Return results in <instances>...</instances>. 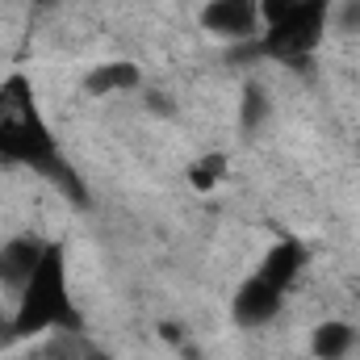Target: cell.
I'll return each mask as SVG.
<instances>
[{"mask_svg":"<svg viewBox=\"0 0 360 360\" xmlns=\"http://www.w3.org/2000/svg\"><path fill=\"white\" fill-rule=\"evenodd\" d=\"M335 4L331 0H260V46L272 59L302 63L319 51Z\"/></svg>","mask_w":360,"mask_h":360,"instance_id":"3957f363","label":"cell"},{"mask_svg":"<svg viewBox=\"0 0 360 360\" xmlns=\"http://www.w3.org/2000/svg\"><path fill=\"white\" fill-rule=\"evenodd\" d=\"M46 239H38V235H13V239H4L0 243V289H8V293H17L25 281H30V272L38 269V260L46 256Z\"/></svg>","mask_w":360,"mask_h":360,"instance_id":"5b68a950","label":"cell"},{"mask_svg":"<svg viewBox=\"0 0 360 360\" xmlns=\"http://www.w3.org/2000/svg\"><path fill=\"white\" fill-rule=\"evenodd\" d=\"M134 89H143V72L130 59L101 63V68H92L84 76V92L89 96H117V92H134Z\"/></svg>","mask_w":360,"mask_h":360,"instance_id":"8992f818","label":"cell"},{"mask_svg":"<svg viewBox=\"0 0 360 360\" xmlns=\"http://www.w3.org/2000/svg\"><path fill=\"white\" fill-rule=\"evenodd\" d=\"M239 109H243V126H248V130H256L260 122H269V113H272L269 92L260 89V84H248V89H243V105H239Z\"/></svg>","mask_w":360,"mask_h":360,"instance_id":"9c48e42d","label":"cell"},{"mask_svg":"<svg viewBox=\"0 0 360 360\" xmlns=\"http://www.w3.org/2000/svg\"><path fill=\"white\" fill-rule=\"evenodd\" d=\"M226 168H231V160H226L222 151H205V155H197V160L188 164V184H193L197 193H210V188H218V184L226 180Z\"/></svg>","mask_w":360,"mask_h":360,"instance_id":"ba28073f","label":"cell"},{"mask_svg":"<svg viewBox=\"0 0 360 360\" xmlns=\"http://www.w3.org/2000/svg\"><path fill=\"white\" fill-rule=\"evenodd\" d=\"M201 30L222 42H260V0H205Z\"/></svg>","mask_w":360,"mask_h":360,"instance_id":"277c9868","label":"cell"},{"mask_svg":"<svg viewBox=\"0 0 360 360\" xmlns=\"http://www.w3.org/2000/svg\"><path fill=\"white\" fill-rule=\"evenodd\" d=\"M84 360H113V356H105V352H92V356H84Z\"/></svg>","mask_w":360,"mask_h":360,"instance_id":"30bf717a","label":"cell"},{"mask_svg":"<svg viewBox=\"0 0 360 360\" xmlns=\"http://www.w3.org/2000/svg\"><path fill=\"white\" fill-rule=\"evenodd\" d=\"M356 348V327L348 319H323L310 331V352L314 360H348Z\"/></svg>","mask_w":360,"mask_h":360,"instance_id":"52a82bcc","label":"cell"},{"mask_svg":"<svg viewBox=\"0 0 360 360\" xmlns=\"http://www.w3.org/2000/svg\"><path fill=\"white\" fill-rule=\"evenodd\" d=\"M13 335L17 340H34V335H55V331H72L80 323L76 302H72V272L63 248H46V256L38 260V269L30 272V281L13 293Z\"/></svg>","mask_w":360,"mask_h":360,"instance_id":"6da1fadb","label":"cell"},{"mask_svg":"<svg viewBox=\"0 0 360 360\" xmlns=\"http://www.w3.org/2000/svg\"><path fill=\"white\" fill-rule=\"evenodd\" d=\"M0 160L46 168L55 160V134L38 113V96L25 76H8L0 84Z\"/></svg>","mask_w":360,"mask_h":360,"instance_id":"7a4b0ae2","label":"cell"}]
</instances>
